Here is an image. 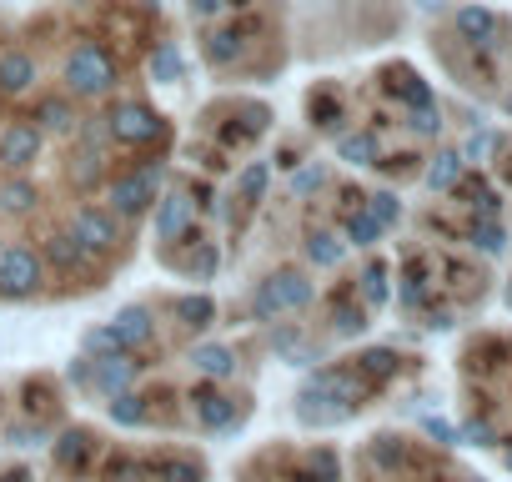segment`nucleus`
Returning a JSON list of instances; mask_svg holds the SVG:
<instances>
[{
    "mask_svg": "<svg viewBox=\"0 0 512 482\" xmlns=\"http://www.w3.org/2000/svg\"><path fill=\"white\" fill-rule=\"evenodd\" d=\"M397 362H402V357H397L392 347H372V352L357 357V372H352V367H322V372L297 392V417H302L307 427H337V422H347V417L362 407V397L397 372Z\"/></svg>",
    "mask_w": 512,
    "mask_h": 482,
    "instance_id": "nucleus-1",
    "label": "nucleus"
},
{
    "mask_svg": "<svg viewBox=\"0 0 512 482\" xmlns=\"http://www.w3.org/2000/svg\"><path fill=\"white\" fill-rule=\"evenodd\" d=\"M46 282V262L36 247H21V241H11V247H0V297H36Z\"/></svg>",
    "mask_w": 512,
    "mask_h": 482,
    "instance_id": "nucleus-2",
    "label": "nucleus"
},
{
    "mask_svg": "<svg viewBox=\"0 0 512 482\" xmlns=\"http://www.w3.org/2000/svg\"><path fill=\"white\" fill-rule=\"evenodd\" d=\"M66 81H71L76 96H106V91L116 86V61H111L96 41H86V46L71 51V61H66Z\"/></svg>",
    "mask_w": 512,
    "mask_h": 482,
    "instance_id": "nucleus-3",
    "label": "nucleus"
},
{
    "mask_svg": "<svg viewBox=\"0 0 512 482\" xmlns=\"http://www.w3.org/2000/svg\"><path fill=\"white\" fill-rule=\"evenodd\" d=\"M161 166H141V171H126V176H116L111 186H106V201H111V211L116 216H141L151 201H156V191H161Z\"/></svg>",
    "mask_w": 512,
    "mask_h": 482,
    "instance_id": "nucleus-4",
    "label": "nucleus"
},
{
    "mask_svg": "<svg viewBox=\"0 0 512 482\" xmlns=\"http://www.w3.org/2000/svg\"><path fill=\"white\" fill-rule=\"evenodd\" d=\"M236 482H342V457H337L332 447H312L302 462H292V467H282V472H272V477L246 472V477H236Z\"/></svg>",
    "mask_w": 512,
    "mask_h": 482,
    "instance_id": "nucleus-5",
    "label": "nucleus"
},
{
    "mask_svg": "<svg viewBox=\"0 0 512 482\" xmlns=\"http://www.w3.org/2000/svg\"><path fill=\"white\" fill-rule=\"evenodd\" d=\"M106 136H111L116 146H146V141L161 136V121H156L151 106H141V101H121V106L106 116Z\"/></svg>",
    "mask_w": 512,
    "mask_h": 482,
    "instance_id": "nucleus-6",
    "label": "nucleus"
},
{
    "mask_svg": "<svg viewBox=\"0 0 512 482\" xmlns=\"http://www.w3.org/2000/svg\"><path fill=\"white\" fill-rule=\"evenodd\" d=\"M71 236L81 241V247L91 257H106L121 247V226H116V211H101V206H81L71 216Z\"/></svg>",
    "mask_w": 512,
    "mask_h": 482,
    "instance_id": "nucleus-7",
    "label": "nucleus"
},
{
    "mask_svg": "<svg viewBox=\"0 0 512 482\" xmlns=\"http://www.w3.org/2000/svg\"><path fill=\"white\" fill-rule=\"evenodd\" d=\"M41 141H46L41 126L11 121L6 131H0V166H6V171H26V166H36V161H41Z\"/></svg>",
    "mask_w": 512,
    "mask_h": 482,
    "instance_id": "nucleus-8",
    "label": "nucleus"
},
{
    "mask_svg": "<svg viewBox=\"0 0 512 482\" xmlns=\"http://www.w3.org/2000/svg\"><path fill=\"white\" fill-rule=\"evenodd\" d=\"M151 482H206V462L196 452L181 447H161L156 452V477Z\"/></svg>",
    "mask_w": 512,
    "mask_h": 482,
    "instance_id": "nucleus-9",
    "label": "nucleus"
},
{
    "mask_svg": "<svg viewBox=\"0 0 512 482\" xmlns=\"http://www.w3.org/2000/svg\"><path fill=\"white\" fill-rule=\"evenodd\" d=\"M36 86V61L26 51H6L0 56V91L6 96H26Z\"/></svg>",
    "mask_w": 512,
    "mask_h": 482,
    "instance_id": "nucleus-10",
    "label": "nucleus"
},
{
    "mask_svg": "<svg viewBox=\"0 0 512 482\" xmlns=\"http://www.w3.org/2000/svg\"><path fill=\"white\" fill-rule=\"evenodd\" d=\"M186 221H191V201L181 191H171V196L156 201V241H176L186 231Z\"/></svg>",
    "mask_w": 512,
    "mask_h": 482,
    "instance_id": "nucleus-11",
    "label": "nucleus"
},
{
    "mask_svg": "<svg viewBox=\"0 0 512 482\" xmlns=\"http://www.w3.org/2000/svg\"><path fill=\"white\" fill-rule=\"evenodd\" d=\"M171 312H176V322H181V327H191V332H206V327H216V302H211L206 292L176 297V302H171Z\"/></svg>",
    "mask_w": 512,
    "mask_h": 482,
    "instance_id": "nucleus-12",
    "label": "nucleus"
},
{
    "mask_svg": "<svg viewBox=\"0 0 512 482\" xmlns=\"http://www.w3.org/2000/svg\"><path fill=\"white\" fill-rule=\"evenodd\" d=\"M41 262H51L56 272H76V267H86V262H91V252L81 247L76 236H51V241H46V257H41Z\"/></svg>",
    "mask_w": 512,
    "mask_h": 482,
    "instance_id": "nucleus-13",
    "label": "nucleus"
},
{
    "mask_svg": "<svg viewBox=\"0 0 512 482\" xmlns=\"http://www.w3.org/2000/svg\"><path fill=\"white\" fill-rule=\"evenodd\" d=\"M347 257V236H337V231H312L307 236V262L312 267H337Z\"/></svg>",
    "mask_w": 512,
    "mask_h": 482,
    "instance_id": "nucleus-14",
    "label": "nucleus"
},
{
    "mask_svg": "<svg viewBox=\"0 0 512 482\" xmlns=\"http://www.w3.org/2000/svg\"><path fill=\"white\" fill-rule=\"evenodd\" d=\"M36 206V186L26 176H11V181H0V211H11V216H26Z\"/></svg>",
    "mask_w": 512,
    "mask_h": 482,
    "instance_id": "nucleus-15",
    "label": "nucleus"
},
{
    "mask_svg": "<svg viewBox=\"0 0 512 482\" xmlns=\"http://www.w3.org/2000/svg\"><path fill=\"white\" fill-rule=\"evenodd\" d=\"M342 236H347V247H372V241L382 236V221H377V216H372L367 206H357V211L347 216Z\"/></svg>",
    "mask_w": 512,
    "mask_h": 482,
    "instance_id": "nucleus-16",
    "label": "nucleus"
},
{
    "mask_svg": "<svg viewBox=\"0 0 512 482\" xmlns=\"http://www.w3.org/2000/svg\"><path fill=\"white\" fill-rule=\"evenodd\" d=\"M146 71H151V81H156V86L181 81V51H176L171 41H161V46L151 51V66H146Z\"/></svg>",
    "mask_w": 512,
    "mask_h": 482,
    "instance_id": "nucleus-17",
    "label": "nucleus"
},
{
    "mask_svg": "<svg viewBox=\"0 0 512 482\" xmlns=\"http://www.w3.org/2000/svg\"><path fill=\"white\" fill-rule=\"evenodd\" d=\"M337 156L352 161V166H372V161H377V136H372V131L342 136V141H337Z\"/></svg>",
    "mask_w": 512,
    "mask_h": 482,
    "instance_id": "nucleus-18",
    "label": "nucleus"
},
{
    "mask_svg": "<svg viewBox=\"0 0 512 482\" xmlns=\"http://www.w3.org/2000/svg\"><path fill=\"white\" fill-rule=\"evenodd\" d=\"M41 131H56V136H66V131H76V111L61 101V96H51V101H41Z\"/></svg>",
    "mask_w": 512,
    "mask_h": 482,
    "instance_id": "nucleus-19",
    "label": "nucleus"
},
{
    "mask_svg": "<svg viewBox=\"0 0 512 482\" xmlns=\"http://www.w3.org/2000/svg\"><path fill=\"white\" fill-rule=\"evenodd\" d=\"M457 176H462V156H457V151H442V156L427 166V186H432V191L457 186Z\"/></svg>",
    "mask_w": 512,
    "mask_h": 482,
    "instance_id": "nucleus-20",
    "label": "nucleus"
},
{
    "mask_svg": "<svg viewBox=\"0 0 512 482\" xmlns=\"http://www.w3.org/2000/svg\"><path fill=\"white\" fill-rule=\"evenodd\" d=\"M362 307L372 312V307H387V267L382 262H372L367 272H362Z\"/></svg>",
    "mask_w": 512,
    "mask_h": 482,
    "instance_id": "nucleus-21",
    "label": "nucleus"
},
{
    "mask_svg": "<svg viewBox=\"0 0 512 482\" xmlns=\"http://www.w3.org/2000/svg\"><path fill=\"white\" fill-rule=\"evenodd\" d=\"M267 181H272V171H267V161H251L241 176H236V191L246 196V201H262L267 196Z\"/></svg>",
    "mask_w": 512,
    "mask_h": 482,
    "instance_id": "nucleus-22",
    "label": "nucleus"
},
{
    "mask_svg": "<svg viewBox=\"0 0 512 482\" xmlns=\"http://www.w3.org/2000/svg\"><path fill=\"white\" fill-rule=\"evenodd\" d=\"M472 247H482L487 257H497V252H502V226H497V221H477V226H472Z\"/></svg>",
    "mask_w": 512,
    "mask_h": 482,
    "instance_id": "nucleus-23",
    "label": "nucleus"
},
{
    "mask_svg": "<svg viewBox=\"0 0 512 482\" xmlns=\"http://www.w3.org/2000/svg\"><path fill=\"white\" fill-rule=\"evenodd\" d=\"M457 31L462 36H492V16L477 11V6H467V11H457Z\"/></svg>",
    "mask_w": 512,
    "mask_h": 482,
    "instance_id": "nucleus-24",
    "label": "nucleus"
},
{
    "mask_svg": "<svg viewBox=\"0 0 512 482\" xmlns=\"http://www.w3.org/2000/svg\"><path fill=\"white\" fill-rule=\"evenodd\" d=\"M362 206H367V211L382 221V231H387V226L402 216V206H397V196H392V191H377V196H372V201H362Z\"/></svg>",
    "mask_w": 512,
    "mask_h": 482,
    "instance_id": "nucleus-25",
    "label": "nucleus"
},
{
    "mask_svg": "<svg viewBox=\"0 0 512 482\" xmlns=\"http://www.w3.org/2000/svg\"><path fill=\"white\" fill-rule=\"evenodd\" d=\"M407 467L417 482H482V477H467V472H437V477H422V462H417V447L407 442Z\"/></svg>",
    "mask_w": 512,
    "mask_h": 482,
    "instance_id": "nucleus-26",
    "label": "nucleus"
},
{
    "mask_svg": "<svg viewBox=\"0 0 512 482\" xmlns=\"http://www.w3.org/2000/svg\"><path fill=\"white\" fill-rule=\"evenodd\" d=\"M407 126H412L417 136H437V131H442V116H437L432 106H412V121H407Z\"/></svg>",
    "mask_w": 512,
    "mask_h": 482,
    "instance_id": "nucleus-27",
    "label": "nucleus"
},
{
    "mask_svg": "<svg viewBox=\"0 0 512 482\" xmlns=\"http://www.w3.org/2000/svg\"><path fill=\"white\" fill-rule=\"evenodd\" d=\"M216 262H221L216 247H201V252L191 257V277H196V282H211V277H216Z\"/></svg>",
    "mask_w": 512,
    "mask_h": 482,
    "instance_id": "nucleus-28",
    "label": "nucleus"
},
{
    "mask_svg": "<svg viewBox=\"0 0 512 482\" xmlns=\"http://www.w3.org/2000/svg\"><path fill=\"white\" fill-rule=\"evenodd\" d=\"M206 56H211L216 66H226V61L236 56V36H211V46H206Z\"/></svg>",
    "mask_w": 512,
    "mask_h": 482,
    "instance_id": "nucleus-29",
    "label": "nucleus"
},
{
    "mask_svg": "<svg viewBox=\"0 0 512 482\" xmlns=\"http://www.w3.org/2000/svg\"><path fill=\"white\" fill-rule=\"evenodd\" d=\"M322 181H327L322 166H302V171L292 176V191H312V186H322Z\"/></svg>",
    "mask_w": 512,
    "mask_h": 482,
    "instance_id": "nucleus-30",
    "label": "nucleus"
},
{
    "mask_svg": "<svg viewBox=\"0 0 512 482\" xmlns=\"http://www.w3.org/2000/svg\"><path fill=\"white\" fill-rule=\"evenodd\" d=\"M226 6H231V0H191V16H196V21H211V16H221Z\"/></svg>",
    "mask_w": 512,
    "mask_h": 482,
    "instance_id": "nucleus-31",
    "label": "nucleus"
},
{
    "mask_svg": "<svg viewBox=\"0 0 512 482\" xmlns=\"http://www.w3.org/2000/svg\"><path fill=\"white\" fill-rule=\"evenodd\" d=\"M141 6H161V0H141Z\"/></svg>",
    "mask_w": 512,
    "mask_h": 482,
    "instance_id": "nucleus-32",
    "label": "nucleus"
}]
</instances>
